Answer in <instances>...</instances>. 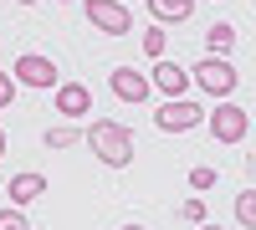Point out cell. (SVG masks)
Segmentation results:
<instances>
[{
    "label": "cell",
    "instance_id": "7",
    "mask_svg": "<svg viewBox=\"0 0 256 230\" xmlns=\"http://www.w3.org/2000/svg\"><path fill=\"white\" fill-rule=\"evenodd\" d=\"M52 92H56V113L67 118V123H72V118H88V108H92L88 82H56Z\"/></svg>",
    "mask_w": 256,
    "mask_h": 230
},
{
    "label": "cell",
    "instance_id": "19",
    "mask_svg": "<svg viewBox=\"0 0 256 230\" xmlns=\"http://www.w3.org/2000/svg\"><path fill=\"white\" fill-rule=\"evenodd\" d=\"M10 97H16V77L0 72V108H10Z\"/></svg>",
    "mask_w": 256,
    "mask_h": 230
},
{
    "label": "cell",
    "instance_id": "24",
    "mask_svg": "<svg viewBox=\"0 0 256 230\" xmlns=\"http://www.w3.org/2000/svg\"><path fill=\"white\" fill-rule=\"evenodd\" d=\"M62 5H67V0H62Z\"/></svg>",
    "mask_w": 256,
    "mask_h": 230
},
{
    "label": "cell",
    "instance_id": "5",
    "mask_svg": "<svg viewBox=\"0 0 256 230\" xmlns=\"http://www.w3.org/2000/svg\"><path fill=\"white\" fill-rule=\"evenodd\" d=\"M10 77L20 82V87H46V92H52L56 82H62V67H56L52 56H41V51H20Z\"/></svg>",
    "mask_w": 256,
    "mask_h": 230
},
{
    "label": "cell",
    "instance_id": "16",
    "mask_svg": "<svg viewBox=\"0 0 256 230\" xmlns=\"http://www.w3.org/2000/svg\"><path fill=\"white\" fill-rule=\"evenodd\" d=\"M144 56H154V61L164 56V26H148L144 31Z\"/></svg>",
    "mask_w": 256,
    "mask_h": 230
},
{
    "label": "cell",
    "instance_id": "3",
    "mask_svg": "<svg viewBox=\"0 0 256 230\" xmlns=\"http://www.w3.org/2000/svg\"><path fill=\"white\" fill-rule=\"evenodd\" d=\"M200 123H205V108L190 102V97H164L154 108V128L159 133H190V128H200Z\"/></svg>",
    "mask_w": 256,
    "mask_h": 230
},
{
    "label": "cell",
    "instance_id": "11",
    "mask_svg": "<svg viewBox=\"0 0 256 230\" xmlns=\"http://www.w3.org/2000/svg\"><path fill=\"white\" fill-rule=\"evenodd\" d=\"M190 10H195V0H148V15L164 20V26H180V20H190Z\"/></svg>",
    "mask_w": 256,
    "mask_h": 230
},
{
    "label": "cell",
    "instance_id": "10",
    "mask_svg": "<svg viewBox=\"0 0 256 230\" xmlns=\"http://www.w3.org/2000/svg\"><path fill=\"white\" fill-rule=\"evenodd\" d=\"M41 190H46V174H10V184H6L10 205H31Z\"/></svg>",
    "mask_w": 256,
    "mask_h": 230
},
{
    "label": "cell",
    "instance_id": "2",
    "mask_svg": "<svg viewBox=\"0 0 256 230\" xmlns=\"http://www.w3.org/2000/svg\"><path fill=\"white\" fill-rule=\"evenodd\" d=\"M190 77H195V87H200L205 97H230V92H236V82H241V72L230 67V61H226L220 51L200 56L195 67H190Z\"/></svg>",
    "mask_w": 256,
    "mask_h": 230
},
{
    "label": "cell",
    "instance_id": "8",
    "mask_svg": "<svg viewBox=\"0 0 256 230\" xmlns=\"http://www.w3.org/2000/svg\"><path fill=\"white\" fill-rule=\"evenodd\" d=\"M108 87H113V97H123V102H148V77H144L138 67H113V72H108Z\"/></svg>",
    "mask_w": 256,
    "mask_h": 230
},
{
    "label": "cell",
    "instance_id": "17",
    "mask_svg": "<svg viewBox=\"0 0 256 230\" xmlns=\"http://www.w3.org/2000/svg\"><path fill=\"white\" fill-rule=\"evenodd\" d=\"M210 184H216V169H205V164L190 169V190H210Z\"/></svg>",
    "mask_w": 256,
    "mask_h": 230
},
{
    "label": "cell",
    "instance_id": "20",
    "mask_svg": "<svg viewBox=\"0 0 256 230\" xmlns=\"http://www.w3.org/2000/svg\"><path fill=\"white\" fill-rule=\"evenodd\" d=\"M195 230H226V225H210V220H200V225H195Z\"/></svg>",
    "mask_w": 256,
    "mask_h": 230
},
{
    "label": "cell",
    "instance_id": "18",
    "mask_svg": "<svg viewBox=\"0 0 256 230\" xmlns=\"http://www.w3.org/2000/svg\"><path fill=\"white\" fill-rule=\"evenodd\" d=\"M184 220H190V225H200V220H205V200H200V195H195V200H184Z\"/></svg>",
    "mask_w": 256,
    "mask_h": 230
},
{
    "label": "cell",
    "instance_id": "6",
    "mask_svg": "<svg viewBox=\"0 0 256 230\" xmlns=\"http://www.w3.org/2000/svg\"><path fill=\"white\" fill-rule=\"evenodd\" d=\"M251 128L246 108H236V102H220V108H210V133H216V143H241Z\"/></svg>",
    "mask_w": 256,
    "mask_h": 230
},
{
    "label": "cell",
    "instance_id": "15",
    "mask_svg": "<svg viewBox=\"0 0 256 230\" xmlns=\"http://www.w3.org/2000/svg\"><path fill=\"white\" fill-rule=\"evenodd\" d=\"M77 138H88V133H77L72 123H67V128H46V149H72Z\"/></svg>",
    "mask_w": 256,
    "mask_h": 230
},
{
    "label": "cell",
    "instance_id": "1",
    "mask_svg": "<svg viewBox=\"0 0 256 230\" xmlns=\"http://www.w3.org/2000/svg\"><path fill=\"white\" fill-rule=\"evenodd\" d=\"M88 149L108 164V169H123V164L134 159V133H128L123 123H92L88 128Z\"/></svg>",
    "mask_w": 256,
    "mask_h": 230
},
{
    "label": "cell",
    "instance_id": "13",
    "mask_svg": "<svg viewBox=\"0 0 256 230\" xmlns=\"http://www.w3.org/2000/svg\"><path fill=\"white\" fill-rule=\"evenodd\" d=\"M236 220H241L246 230H256V190H241V195H236Z\"/></svg>",
    "mask_w": 256,
    "mask_h": 230
},
{
    "label": "cell",
    "instance_id": "21",
    "mask_svg": "<svg viewBox=\"0 0 256 230\" xmlns=\"http://www.w3.org/2000/svg\"><path fill=\"white\" fill-rule=\"evenodd\" d=\"M118 230H148V225H118Z\"/></svg>",
    "mask_w": 256,
    "mask_h": 230
},
{
    "label": "cell",
    "instance_id": "4",
    "mask_svg": "<svg viewBox=\"0 0 256 230\" xmlns=\"http://www.w3.org/2000/svg\"><path fill=\"white\" fill-rule=\"evenodd\" d=\"M82 15H88V26H98L102 36H128V26H134V15H128L123 0H82Z\"/></svg>",
    "mask_w": 256,
    "mask_h": 230
},
{
    "label": "cell",
    "instance_id": "12",
    "mask_svg": "<svg viewBox=\"0 0 256 230\" xmlns=\"http://www.w3.org/2000/svg\"><path fill=\"white\" fill-rule=\"evenodd\" d=\"M205 46L226 56L230 46H236V26H230V20H216V26H210V31H205Z\"/></svg>",
    "mask_w": 256,
    "mask_h": 230
},
{
    "label": "cell",
    "instance_id": "14",
    "mask_svg": "<svg viewBox=\"0 0 256 230\" xmlns=\"http://www.w3.org/2000/svg\"><path fill=\"white\" fill-rule=\"evenodd\" d=\"M0 230H31L26 205H6V210H0Z\"/></svg>",
    "mask_w": 256,
    "mask_h": 230
},
{
    "label": "cell",
    "instance_id": "9",
    "mask_svg": "<svg viewBox=\"0 0 256 230\" xmlns=\"http://www.w3.org/2000/svg\"><path fill=\"white\" fill-rule=\"evenodd\" d=\"M148 82L164 92V97H184L190 92V67H180V61H154V72H148Z\"/></svg>",
    "mask_w": 256,
    "mask_h": 230
},
{
    "label": "cell",
    "instance_id": "23",
    "mask_svg": "<svg viewBox=\"0 0 256 230\" xmlns=\"http://www.w3.org/2000/svg\"><path fill=\"white\" fill-rule=\"evenodd\" d=\"M16 5H36V0H16Z\"/></svg>",
    "mask_w": 256,
    "mask_h": 230
},
{
    "label": "cell",
    "instance_id": "22",
    "mask_svg": "<svg viewBox=\"0 0 256 230\" xmlns=\"http://www.w3.org/2000/svg\"><path fill=\"white\" fill-rule=\"evenodd\" d=\"M0 159H6V133H0Z\"/></svg>",
    "mask_w": 256,
    "mask_h": 230
}]
</instances>
